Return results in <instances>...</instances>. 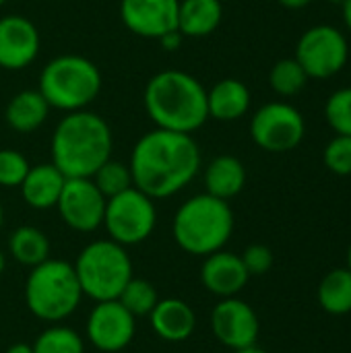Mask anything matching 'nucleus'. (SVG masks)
I'll list each match as a JSON object with an SVG mask.
<instances>
[{"label": "nucleus", "instance_id": "obj_1", "mask_svg": "<svg viewBox=\"0 0 351 353\" xmlns=\"http://www.w3.org/2000/svg\"><path fill=\"white\" fill-rule=\"evenodd\" d=\"M132 182L147 196L168 199L186 188L201 170V149L192 134L155 128L130 153Z\"/></svg>", "mask_w": 351, "mask_h": 353}, {"label": "nucleus", "instance_id": "obj_23", "mask_svg": "<svg viewBox=\"0 0 351 353\" xmlns=\"http://www.w3.org/2000/svg\"><path fill=\"white\" fill-rule=\"evenodd\" d=\"M317 300L319 306L333 314V316H343L351 312V271L345 269H333L329 271L317 290Z\"/></svg>", "mask_w": 351, "mask_h": 353}, {"label": "nucleus", "instance_id": "obj_38", "mask_svg": "<svg viewBox=\"0 0 351 353\" xmlns=\"http://www.w3.org/2000/svg\"><path fill=\"white\" fill-rule=\"evenodd\" d=\"M4 267H6V259H4V254H2V250H0V275H2V271H4Z\"/></svg>", "mask_w": 351, "mask_h": 353}, {"label": "nucleus", "instance_id": "obj_18", "mask_svg": "<svg viewBox=\"0 0 351 353\" xmlns=\"http://www.w3.org/2000/svg\"><path fill=\"white\" fill-rule=\"evenodd\" d=\"M64 184H66V176L50 161V163H39L35 168H29L19 188H21L23 201L31 209L46 211V209L56 207Z\"/></svg>", "mask_w": 351, "mask_h": 353}, {"label": "nucleus", "instance_id": "obj_37", "mask_svg": "<svg viewBox=\"0 0 351 353\" xmlns=\"http://www.w3.org/2000/svg\"><path fill=\"white\" fill-rule=\"evenodd\" d=\"M234 353H269V352L261 350L259 345H250V347H244V350H238V352H234Z\"/></svg>", "mask_w": 351, "mask_h": 353}, {"label": "nucleus", "instance_id": "obj_4", "mask_svg": "<svg viewBox=\"0 0 351 353\" xmlns=\"http://www.w3.org/2000/svg\"><path fill=\"white\" fill-rule=\"evenodd\" d=\"M172 234L176 244L192 256H209L230 242L234 213L228 201L211 194H194L174 215Z\"/></svg>", "mask_w": 351, "mask_h": 353}, {"label": "nucleus", "instance_id": "obj_41", "mask_svg": "<svg viewBox=\"0 0 351 353\" xmlns=\"http://www.w3.org/2000/svg\"><path fill=\"white\" fill-rule=\"evenodd\" d=\"M4 2H6V0H0V6H2V4H4Z\"/></svg>", "mask_w": 351, "mask_h": 353}, {"label": "nucleus", "instance_id": "obj_8", "mask_svg": "<svg viewBox=\"0 0 351 353\" xmlns=\"http://www.w3.org/2000/svg\"><path fill=\"white\" fill-rule=\"evenodd\" d=\"M157 223V209L151 196L137 186L106 201L103 228L110 240L122 246L145 242Z\"/></svg>", "mask_w": 351, "mask_h": 353}, {"label": "nucleus", "instance_id": "obj_30", "mask_svg": "<svg viewBox=\"0 0 351 353\" xmlns=\"http://www.w3.org/2000/svg\"><path fill=\"white\" fill-rule=\"evenodd\" d=\"M29 161L14 149H0V186L19 188L29 172Z\"/></svg>", "mask_w": 351, "mask_h": 353}, {"label": "nucleus", "instance_id": "obj_40", "mask_svg": "<svg viewBox=\"0 0 351 353\" xmlns=\"http://www.w3.org/2000/svg\"><path fill=\"white\" fill-rule=\"evenodd\" d=\"M348 269L351 271V244H350V250H348Z\"/></svg>", "mask_w": 351, "mask_h": 353}, {"label": "nucleus", "instance_id": "obj_11", "mask_svg": "<svg viewBox=\"0 0 351 353\" xmlns=\"http://www.w3.org/2000/svg\"><path fill=\"white\" fill-rule=\"evenodd\" d=\"M106 201L91 178H66L56 209L70 230L89 234L103 225Z\"/></svg>", "mask_w": 351, "mask_h": 353}, {"label": "nucleus", "instance_id": "obj_25", "mask_svg": "<svg viewBox=\"0 0 351 353\" xmlns=\"http://www.w3.org/2000/svg\"><path fill=\"white\" fill-rule=\"evenodd\" d=\"M33 353H85V343L74 329L52 325L33 341Z\"/></svg>", "mask_w": 351, "mask_h": 353}, {"label": "nucleus", "instance_id": "obj_16", "mask_svg": "<svg viewBox=\"0 0 351 353\" xmlns=\"http://www.w3.org/2000/svg\"><path fill=\"white\" fill-rule=\"evenodd\" d=\"M248 279L250 275L240 254L217 250L205 256V263L201 269V281L209 294L217 298H234L246 288Z\"/></svg>", "mask_w": 351, "mask_h": 353}, {"label": "nucleus", "instance_id": "obj_32", "mask_svg": "<svg viewBox=\"0 0 351 353\" xmlns=\"http://www.w3.org/2000/svg\"><path fill=\"white\" fill-rule=\"evenodd\" d=\"M240 259H242V263H244V267H246V271H248L250 277L252 275H265V273H269L271 267H273V261H275L271 248L265 246V244H250L240 254Z\"/></svg>", "mask_w": 351, "mask_h": 353}, {"label": "nucleus", "instance_id": "obj_24", "mask_svg": "<svg viewBox=\"0 0 351 353\" xmlns=\"http://www.w3.org/2000/svg\"><path fill=\"white\" fill-rule=\"evenodd\" d=\"M8 252L17 263L33 269L50 259V240L41 230L21 225L8 238Z\"/></svg>", "mask_w": 351, "mask_h": 353}, {"label": "nucleus", "instance_id": "obj_39", "mask_svg": "<svg viewBox=\"0 0 351 353\" xmlns=\"http://www.w3.org/2000/svg\"><path fill=\"white\" fill-rule=\"evenodd\" d=\"M2 223H4V209H2V205H0V230H2Z\"/></svg>", "mask_w": 351, "mask_h": 353}, {"label": "nucleus", "instance_id": "obj_28", "mask_svg": "<svg viewBox=\"0 0 351 353\" xmlns=\"http://www.w3.org/2000/svg\"><path fill=\"white\" fill-rule=\"evenodd\" d=\"M91 180L106 199H112V196H116V194H120V192L134 186L130 165L122 163V161H116L112 157L97 168V172L91 176Z\"/></svg>", "mask_w": 351, "mask_h": 353}, {"label": "nucleus", "instance_id": "obj_9", "mask_svg": "<svg viewBox=\"0 0 351 353\" xmlns=\"http://www.w3.org/2000/svg\"><path fill=\"white\" fill-rule=\"evenodd\" d=\"M308 79H329L343 70L350 58L345 35L333 25H317L302 33L294 56Z\"/></svg>", "mask_w": 351, "mask_h": 353}, {"label": "nucleus", "instance_id": "obj_2", "mask_svg": "<svg viewBox=\"0 0 351 353\" xmlns=\"http://www.w3.org/2000/svg\"><path fill=\"white\" fill-rule=\"evenodd\" d=\"M143 103L155 128L192 134L209 120L207 89L184 70H161L147 81Z\"/></svg>", "mask_w": 351, "mask_h": 353}, {"label": "nucleus", "instance_id": "obj_35", "mask_svg": "<svg viewBox=\"0 0 351 353\" xmlns=\"http://www.w3.org/2000/svg\"><path fill=\"white\" fill-rule=\"evenodd\" d=\"M6 353H33V345H29V343H12Z\"/></svg>", "mask_w": 351, "mask_h": 353}, {"label": "nucleus", "instance_id": "obj_5", "mask_svg": "<svg viewBox=\"0 0 351 353\" xmlns=\"http://www.w3.org/2000/svg\"><path fill=\"white\" fill-rule=\"evenodd\" d=\"M37 91L46 97L50 108L66 114L87 110L101 91V72L85 56L62 54L43 66Z\"/></svg>", "mask_w": 351, "mask_h": 353}, {"label": "nucleus", "instance_id": "obj_12", "mask_svg": "<svg viewBox=\"0 0 351 353\" xmlns=\"http://www.w3.org/2000/svg\"><path fill=\"white\" fill-rule=\"evenodd\" d=\"M137 333V319L118 302H95L87 319V339L103 353H118L126 350Z\"/></svg>", "mask_w": 351, "mask_h": 353}, {"label": "nucleus", "instance_id": "obj_36", "mask_svg": "<svg viewBox=\"0 0 351 353\" xmlns=\"http://www.w3.org/2000/svg\"><path fill=\"white\" fill-rule=\"evenodd\" d=\"M341 8H343V21H345V27L350 29V33H351V0H341Z\"/></svg>", "mask_w": 351, "mask_h": 353}, {"label": "nucleus", "instance_id": "obj_15", "mask_svg": "<svg viewBox=\"0 0 351 353\" xmlns=\"http://www.w3.org/2000/svg\"><path fill=\"white\" fill-rule=\"evenodd\" d=\"M39 52V31L23 14H6L0 19V68H27Z\"/></svg>", "mask_w": 351, "mask_h": 353}, {"label": "nucleus", "instance_id": "obj_19", "mask_svg": "<svg viewBox=\"0 0 351 353\" xmlns=\"http://www.w3.org/2000/svg\"><path fill=\"white\" fill-rule=\"evenodd\" d=\"M250 108V91L238 79H221L207 91L209 118L219 122L240 120Z\"/></svg>", "mask_w": 351, "mask_h": 353}, {"label": "nucleus", "instance_id": "obj_3", "mask_svg": "<svg viewBox=\"0 0 351 353\" xmlns=\"http://www.w3.org/2000/svg\"><path fill=\"white\" fill-rule=\"evenodd\" d=\"M112 157V130L89 110L68 112L52 134V163L66 178H91Z\"/></svg>", "mask_w": 351, "mask_h": 353}, {"label": "nucleus", "instance_id": "obj_20", "mask_svg": "<svg viewBox=\"0 0 351 353\" xmlns=\"http://www.w3.org/2000/svg\"><path fill=\"white\" fill-rule=\"evenodd\" d=\"M50 114V103L37 89H25L10 97L4 118L6 124L21 134L37 130Z\"/></svg>", "mask_w": 351, "mask_h": 353}, {"label": "nucleus", "instance_id": "obj_29", "mask_svg": "<svg viewBox=\"0 0 351 353\" xmlns=\"http://www.w3.org/2000/svg\"><path fill=\"white\" fill-rule=\"evenodd\" d=\"M325 118L337 134L351 137V87L337 89L325 103Z\"/></svg>", "mask_w": 351, "mask_h": 353}, {"label": "nucleus", "instance_id": "obj_34", "mask_svg": "<svg viewBox=\"0 0 351 353\" xmlns=\"http://www.w3.org/2000/svg\"><path fill=\"white\" fill-rule=\"evenodd\" d=\"M312 0H279V4L281 6H285V8H292V10H298V8H304V6H308Z\"/></svg>", "mask_w": 351, "mask_h": 353}, {"label": "nucleus", "instance_id": "obj_10", "mask_svg": "<svg viewBox=\"0 0 351 353\" xmlns=\"http://www.w3.org/2000/svg\"><path fill=\"white\" fill-rule=\"evenodd\" d=\"M306 132L304 116L285 101L265 103L254 112L250 120L252 141L269 153H288L294 151Z\"/></svg>", "mask_w": 351, "mask_h": 353}, {"label": "nucleus", "instance_id": "obj_33", "mask_svg": "<svg viewBox=\"0 0 351 353\" xmlns=\"http://www.w3.org/2000/svg\"><path fill=\"white\" fill-rule=\"evenodd\" d=\"M182 39H184V35H182L180 31H170V33H166L163 37H159L157 41L161 43V48H163V50L174 52V50H178V48H180Z\"/></svg>", "mask_w": 351, "mask_h": 353}, {"label": "nucleus", "instance_id": "obj_6", "mask_svg": "<svg viewBox=\"0 0 351 353\" xmlns=\"http://www.w3.org/2000/svg\"><path fill=\"white\" fill-rule=\"evenodd\" d=\"M83 290L74 267L60 259H48L33 267L25 281V304L29 312L46 323L68 319L81 304Z\"/></svg>", "mask_w": 351, "mask_h": 353}, {"label": "nucleus", "instance_id": "obj_21", "mask_svg": "<svg viewBox=\"0 0 351 353\" xmlns=\"http://www.w3.org/2000/svg\"><path fill=\"white\" fill-rule=\"evenodd\" d=\"M246 184V168L234 155L215 157L205 170V188L207 194L221 201H230L242 192Z\"/></svg>", "mask_w": 351, "mask_h": 353}, {"label": "nucleus", "instance_id": "obj_27", "mask_svg": "<svg viewBox=\"0 0 351 353\" xmlns=\"http://www.w3.org/2000/svg\"><path fill=\"white\" fill-rule=\"evenodd\" d=\"M118 302L134 316H149L151 310L155 308V304L159 302L157 298V290L153 288V283H149L147 279L134 277L124 285V290L118 296Z\"/></svg>", "mask_w": 351, "mask_h": 353}, {"label": "nucleus", "instance_id": "obj_14", "mask_svg": "<svg viewBox=\"0 0 351 353\" xmlns=\"http://www.w3.org/2000/svg\"><path fill=\"white\" fill-rule=\"evenodd\" d=\"M180 0H122L120 17L124 27L147 39H159L170 31H178Z\"/></svg>", "mask_w": 351, "mask_h": 353}, {"label": "nucleus", "instance_id": "obj_7", "mask_svg": "<svg viewBox=\"0 0 351 353\" xmlns=\"http://www.w3.org/2000/svg\"><path fill=\"white\" fill-rule=\"evenodd\" d=\"M83 296L95 302L118 300L124 285L132 279V261L126 246L114 240H95L87 244L72 265Z\"/></svg>", "mask_w": 351, "mask_h": 353}, {"label": "nucleus", "instance_id": "obj_31", "mask_svg": "<svg viewBox=\"0 0 351 353\" xmlns=\"http://www.w3.org/2000/svg\"><path fill=\"white\" fill-rule=\"evenodd\" d=\"M325 165L337 176H351V137L335 134L323 153Z\"/></svg>", "mask_w": 351, "mask_h": 353}, {"label": "nucleus", "instance_id": "obj_26", "mask_svg": "<svg viewBox=\"0 0 351 353\" xmlns=\"http://www.w3.org/2000/svg\"><path fill=\"white\" fill-rule=\"evenodd\" d=\"M308 83V74L300 66L296 58H283L275 62V66L269 72V85L271 89L281 97L298 95Z\"/></svg>", "mask_w": 351, "mask_h": 353}, {"label": "nucleus", "instance_id": "obj_17", "mask_svg": "<svg viewBox=\"0 0 351 353\" xmlns=\"http://www.w3.org/2000/svg\"><path fill=\"white\" fill-rule=\"evenodd\" d=\"M149 319L155 335L168 343H182L190 339L197 329V314L192 306L178 298L159 300Z\"/></svg>", "mask_w": 351, "mask_h": 353}, {"label": "nucleus", "instance_id": "obj_13", "mask_svg": "<svg viewBox=\"0 0 351 353\" xmlns=\"http://www.w3.org/2000/svg\"><path fill=\"white\" fill-rule=\"evenodd\" d=\"M211 331L221 345L230 347L232 352H238L257 345L261 323L254 308L248 302L234 296L221 298V302L213 308Z\"/></svg>", "mask_w": 351, "mask_h": 353}, {"label": "nucleus", "instance_id": "obj_22", "mask_svg": "<svg viewBox=\"0 0 351 353\" xmlns=\"http://www.w3.org/2000/svg\"><path fill=\"white\" fill-rule=\"evenodd\" d=\"M223 19L221 0H180L178 31L184 37H207Z\"/></svg>", "mask_w": 351, "mask_h": 353}]
</instances>
